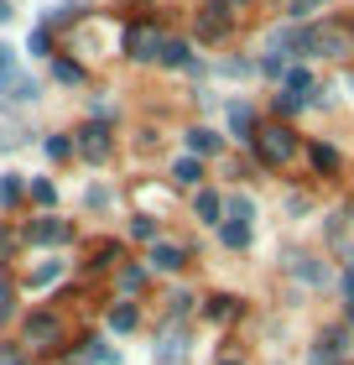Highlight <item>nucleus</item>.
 <instances>
[{"label":"nucleus","mask_w":354,"mask_h":365,"mask_svg":"<svg viewBox=\"0 0 354 365\" xmlns=\"http://www.w3.org/2000/svg\"><path fill=\"white\" fill-rule=\"evenodd\" d=\"M292 152H297V136H292L286 125H261V130H256V157L266 162V168H281Z\"/></svg>","instance_id":"1"},{"label":"nucleus","mask_w":354,"mask_h":365,"mask_svg":"<svg viewBox=\"0 0 354 365\" xmlns=\"http://www.w3.org/2000/svg\"><path fill=\"white\" fill-rule=\"evenodd\" d=\"M229 21H234L229 0H209V6H198V42H219L229 31Z\"/></svg>","instance_id":"2"},{"label":"nucleus","mask_w":354,"mask_h":365,"mask_svg":"<svg viewBox=\"0 0 354 365\" xmlns=\"http://www.w3.org/2000/svg\"><path fill=\"white\" fill-rule=\"evenodd\" d=\"M21 339L31 344V350H53V344L63 339V324L53 319V313H31L26 329H21Z\"/></svg>","instance_id":"3"},{"label":"nucleus","mask_w":354,"mask_h":365,"mask_svg":"<svg viewBox=\"0 0 354 365\" xmlns=\"http://www.w3.org/2000/svg\"><path fill=\"white\" fill-rule=\"evenodd\" d=\"M78 152L89 157V162H105V157L115 152V136H110V125H105V120H89V125L78 130Z\"/></svg>","instance_id":"4"},{"label":"nucleus","mask_w":354,"mask_h":365,"mask_svg":"<svg viewBox=\"0 0 354 365\" xmlns=\"http://www.w3.org/2000/svg\"><path fill=\"white\" fill-rule=\"evenodd\" d=\"M349 42H354V37H344L339 26H318V31H302V53H328V58H339V53H349Z\"/></svg>","instance_id":"5"},{"label":"nucleus","mask_w":354,"mask_h":365,"mask_svg":"<svg viewBox=\"0 0 354 365\" xmlns=\"http://www.w3.org/2000/svg\"><path fill=\"white\" fill-rule=\"evenodd\" d=\"M162 42H167V37H162L157 26H146V21L125 31V47H130V58H141V63H151V58H162Z\"/></svg>","instance_id":"6"},{"label":"nucleus","mask_w":354,"mask_h":365,"mask_svg":"<svg viewBox=\"0 0 354 365\" xmlns=\"http://www.w3.org/2000/svg\"><path fill=\"white\" fill-rule=\"evenodd\" d=\"M188 360V329H167L157 339V365H182Z\"/></svg>","instance_id":"7"},{"label":"nucleus","mask_w":354,"mask_h":365,"mask_svg":"<svg viewBox=\"0 0 354 365\" xmlns=\"http://www.w3.org/2000/svg\"><path fill=\"white\" fill-rule=\"evenodd\" d=\"M182 267H188V251H182V245H167V240L151 245V272H182Z\"/></svg>","instance_id":"8"},{"label":"nucleus","mask_w":354,"mask_h":365,"mask_svg":"<svg viewBox=\"0 0 354 365\" xmlns=\"http://www.w3.org/2000/svg\"><path fill=\"white\" fill-rule=\"evenodd\" d=\"M26 235H31V240H37V245H63V240H68V235H73V230H68V225H63V220H37V225H31V230H26Z\"/></svg>","instance_id":"9"},{"label":"nucleus","mask_w":354,"mask_h":365,"mask_svg":"<svg viewBox=\"0 0 354 365\" xmlns=\"http://www.w3.org/2000/svg\"><path fill=\"white\" fill-rule=\"evenodd\" d=\"M193 214L204 225H219V214H224V198H219L214 188H198V198H193Z\"/></svg>","instance_id":"10"},{"label":"nucleus","mask_w":354,"mask_h":365,"mask_svg":"<svg viewBox=\"0 0 354 365\" xmlns=\"http://www.w3.org/2000/svg\"><path fill=\"white\" fill-rule=\"evenodd\" d=\"M229 125L240 141H256V115H250V105H229Z\"/></svg>","instance_id":"11"},{"label":"nucleus","mask_w":354,"mask_h":365,"mask_svg":"<svg viewBox=\"0 0 354 365\" xmlns=\"http://www.w3.org/2000/svg\"><path fill=\"white\" fill-rule=\"evenodd\" d=\"M308 157H313V168H318V173H339V152H333V146L313 141V146H308Z\"/></svg>","instance_id":"12"},{"label":"nucleus","mask_w":354,"mask_h":365,"mask_svg":"<svg viewBox=\"0 0 354 365\" xmlns=\"http://www.w3.org/2000/svg\"><path fill=\"white\" fill-rule=\"evenodd\" d=\"M157 63H167V68H188L193 53H188V42H162V58Z\"/></svg>","instance_id":"13"},{"label":"nucleus","mask_w":354,"mask_h":365,"mask_svg":"<svg viewBox=\"0 0 354 365\" xmlns=\"http://www.w3.org/2000/svg\"><path fill=\"white\" fill-rule=\"evenodd\" d=\"M204 313H209L214 324H229L234 313H240V303H234V297H224V292H219V297H209V308H204Z\"/></svg>","instance_id":"14"},{"label":"nucleus","mask_w":354,"mask_h":365,"mask_svg":"<svg viewBox=\"0 0 354 365\" xmlns=\"http://www.w3.org/2000/svg\"><path fill=\"white\" fill-rule=\"evenodd\" d=\"M0 94H11V99H21V105H26V99H37V84H31V78H21V73H11L6 84H0Z\"/></svg>","instance_id":"15"},{"label":"nucleus","mask_w":354,"mask_h":365,"mask_svg":"<svg viewBox=\"0 0 354 365\" xmlns=\"http://www.w3.org/2000/svg\"><path fill=\"white\" fill-rule=\"evenodd\" d=\"M198 178H204V168H198V157H182V162H172V182H182V188H193Z\"/></svg>","instance_id":"16"},{"label":"nucleus","mask_w":354,"mask_h":365,"mask_svg":"<svg viewBox=\"0 0 354 365\" xmlns=\"http://www.w3.org/2000/svg\"><path fill=\"white\" fill-rule=\"evenodd\" d=\"M224 245H229V251H245V245H250V225L245 220H224Z\"/></svg>","instance_id":"17"},{"label":"nucleus","mask_w":354,"mask_h":365,"mask_svg":"<svg viewBox=\"0 0 354 365\" xmlns=\"http://www.w3.org/2000/svg\"><path fill=\"white\" fill-rule=\"evenodd\" d=\"M110 329H115V334H130V329H136V308H130V303H115V308H110Z\"/></svg>","instance_id":"18"},{"label":"nucleus","mask_w":354,"mask_h":365,"mask_svg":"<svg viewBox=\"0 0 354 365\" xmlns=\"http://www.w3.org/2000/svg\"><path fill=\"white\" fill-rule=\"evenodd\" d=\"M188 152H193V157L219 152V136H214V130H188Z\"/></svg>","instance_id":"19"},{"label":"nucleus","mask_w":354,"mask_h":365,"mask_svg":"<svg viewBox=\"0 0 354 365\" xmlns=\"http://www.w3.org/2000/svg\"><path fill=\"white\" fill-rule=\"evenodd\" d=\"M281 84H286V94H297V99H302V94L313 89V78H308V68H286V73H281Z\"/></svg>","instance_id":"20"},{"label":"nucleus","mask_w":354,"mask_h":365,"mask_svg":"<svg viewBox=\"0 0 354 365\" xmlns=\"http://www.w3.org/2000/svg\"><path fill=\"white\" fill-rule=\"evenodd\" d=\"M53 78H58V84H83V68H78V63H68V58H58V63H53Z\"/></svg>","instance_id":"21"},{"label":"nucleus","mask_w":354,"mask_h":365,"mask_svg":"<svg viewBox=\"0 0 354 365\" xmlns=\"http://www.w3.org/2000/svg\"><path fill=\"white\" fill-rule=\"evenodd\" d=\"M224 209H229V220H245V225H250V214H256V204H250L245 193H234V198H224Z\"/></svg>","instance_id":"22"},{"label":"nucleus","mask_w":354,"mask_h":365,"mask_svg":"<svg viewBox=\"0 0 354 365\" xmlns=\"http://www.w3.org/2000/svg\"><path fill=\"white\" fill-rule=\"evenodd\" d=\"M292 272H297L302 282H323V272L313 267V256H297V261H292Z\"/></svg>","instance_id":"23"},{"label":"nucleus","mask_w":354,"mask_h":365,"mask_svg":"<svg viewBox=\"0 0 354 365\" xmlns=\"http://www.w3.org/2000/svg\"><path fill=\"white\" fill-rule=\"evenodd\" d=\"M58 277H63V261H47V267L31 272V282H37V287H47V282H58Z\"/></svg>","instance_id":"24"},{"label":"nucleus","mask_w":354,"mask_h":365,"mask_svg":"<svg viewBox=\"0 0 354 365\" xmlns=\"http://www.w3.org/2000/svg\"><path fill=\"white\" fill-rule=\"evenodd\" d=\"M16 198H21V178H0V204H16Z\"/></svg>","instance_id":"25"},{"label":"nucleus","mask_w":354,"mask_h":365,"mask_svg":"<svg viewBox=\"0 0 354 365\" xmlns=\"http://www.w3.org/2000/svg\"><path fill=\"white\" fill-rule=\"evenodd\" d=\"M68 152H73V141H68V136H47V157H53V162H63Z\"/></svg>","instance_id":"26"},{"label":"nucleus","mask_w":354,"mask_h":365,"mask_svg":"<svg viewBox=\"0 0 354 365\" xmlns=\"http://www.w3.org/2000/svg\"><path fill=\"white\" fill-rule=\"evenodd\" d=\"M130 235H136V240H151V245H157V225H151L146 214H141V220H130Z\"/></svg>","instance_id":"27"},{"label":"nucleus","mask_w":354,"mask_h":365,"mask_svg":"<svg viewBox=\"0 0 354 365\" xmlns=\"http://www.w3.org/2000/svg\"><path fill=\"white\" fill-rule=\"evenodd\" d=\"M141 282H146V272H141V267H120V287H125V292H136Z\"/></svg>","instance_id":"28"},{"label":"nucleus","mask_w":354,"mask_h":365,"mask_svg":"<svg viewBox=\"0 0 354 365\" xmlns=\"http://www.w3.org/2000/svg\"><path fill=\"white\" fill-rule=\"evenodd\" d=\"M31 198H37V204H53V198H58V188H53L47 178H37V182H31Z\"/></svg>","instance_id":"29"},{"label":"nucleus","mask_w":354,"mask_h":365,"mask_svg":"<svg viewBox=\"0 0 354 365\" xmlns=\"http://www.w3.org/2000/svg\"><path fill=\"white\" fill-rule=\"evenodd\" d=\"M318 6H323V0H292V21H308Z\"/></svg>","instance_id":"30"},{"label":"nucleus","mask_w":354,"mask_h":365,"mask_svg":"<svg viewBox=\"0 0 354 365\" xmlns=\"http://www.w3.org/2000/svg\"><path fill=\"white\" fill-rule=\"evenodd\" d=\"M297 110H302L297 94H276V115H297Z\"/></svg>","instance_id":"31"},{"label":"nucleus","mask_w":354,"mask_h":365,"mask_svg":"<svg viewBox=\"0 0 354 365\" xmlns=\"http://www.w3.org/2000/svg\"><path fill=\"white\" fill-rule=\"evenodd\" d=\"M167 308H172V319H182V313L193 308V297H188V292H177V297H167Z\"/></svg>","instance_id":"32"},{"label":"nucleus","mask_w":354,"mask_h":365,"mask_svg":"<svg viewBox=\"0 0 354 365\" xmlns=\"http://www.w3.org/2000/svg\"><path fill=\"white\" fill-rule=\"evenodd\" d=\"M6 319H11V287L0 282V324H6Z\"/></svg>","instance_id":"33"},{"label":"nucleus","mask_w":354,"mask_h":365,"mask_svg":"<svg viewBox=\"0 0 354 365\" xmlns=\"http://www.w3.org/2000/svg\"><path fill=\"white\" fill-rule=\"evenodd\" d=\"M0 365H21V355H16V350H0Z\"/></svg>","instance_id":"34"},{"label":"nucleus","mask_w":354,"mask_h":365,"mask_svg":"<svg viewBox=\"0 0 354 365\" xmlns=\"http://www.w3.org/2000/svg\"><path fill=\"white\" fill-rule=\"evenodd\" d=\"M344 297H349V303H354V272L344 277Z\"/></svg>","instance_id":"35"},{"label":"nucleus","mask_w":354,"mask_h":365,"mask_svg":"<svg viewBox=\"0 0 354 365\" xmlns=\"http://www.w3.org/2000/svg\"><path fill=\"white\" fill-rule=\"evenodd\" d=\"M0 21H11V0H0Z\"/></svg>","instance_id":"36"},{"label":"nucleus","mask_w":354,"mask_h":365,"mask_svg":"<svg viewBox=\"0 0 354 365\" xmlns=\"http://www.w3.org/2000/svg\"><path fill=\"white\" fill-rule=\"evenodd\" d=\"M219 365H240V360H234V355H224V360H219Z\"/></svg>","instance_id":"37"}]
</instances>
